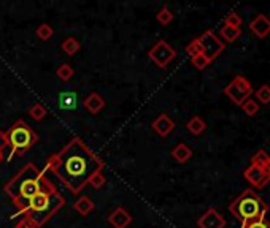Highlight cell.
I'll return each instance as SVG.
<instances>
[{
    "mask_svg": "<svg viewBox=\"0 0 270 228\" xmlns=\"http://www.w3.org/2000/svg\"><path fill=\"white\" fill-rule=\"evenodd\" d=\"M103 160L80 138H73L58 154L49 157L45 167L72 195L80 194L91 177L103 171Z\"/></svg>",
    "mask_w": 270,
    "mask_h": 228,
    "instance_id": "6da1fadb",
    "label": "cell"
},
{
    "mask_svg": "<svg viewBox=\"0 0 270 228\" xmlns=\"http://www.w3.org/2000/svg\"><path fill=\"white\" fill-rule=\"evenodd\" d=\"M43 176V171L35 163L29 162L5 184L6 195L11 198V201L19 214H24L29 201L40 192Z\"/></svg>",
    "mask_w": 270,
    "mask_h": 228,
    "instance_id": "7a4b0ae2",
    "label": "cell"
},
{
    "mask_svg": "<svg viewBox=\"0 0 270 228\" xmlns=\"http://www.w3.org/2000/svg\"><path fill=\"white\" fill-rule=\"evenodd\" d=\"M64 204H66V198L54 187V184L49 181L46 176H43L40 192L29 201L23 216L29 217L34 222L35 228H40L43 227Z\"/></svg>",
    "mask_w": 270,
    "mask_h": 228,
    "instance_id": "3957f363",
    "label": "cell"
},
{
    "mask_svg": "<svg viewBox=\"0 0 270 228\" xmlns=\"http://www.w3.org/2000/svg\"><path fill=\"white\" fill-rule=\"evenodd\" d=\"M231 214L236 219H238L241 224L250 222V220L266 217L269 211V204L262 200L254 190L248 189L234 200L229 206Z\"/></svg>",
    "mask_w": 270,
    "mask_h": 228,
    "instance_id": "277c9868",
    "label": "cell"
},
{
    "mask_svg": "<svg viewBox=\"0 0 270 228\" xmlns=\"http://www.w3.org/2000/svg\"><path fill=\"white\" fill-rule=\"evenodd\" d=\"M6 138H8V146L11 149L10 159L27 152L38 140L37 133L32 130L31 125L21 119L10 127V130L6 132Z\"/></svg>",
    "mask_w": 270,
    "mask_h": 228,
    "instance_id": "5b68a950",
    "label": "cell"
},
{
    "mask_svg": "<svg viewBox=\"0 0 270 228\" xmlns=\"http://www.w3.org/2000/svg\"><path fill=\"white\" fill-rule=\"evenodd\" d=\"M224 94L229 97L236 105H241L245 100L251 98L253 94V86L246 80L245 76H237L226 86Z\"/></svg>",
    "mask_w": 270,
    "mask_h": 228,
    "instance_id": "8992f818",
    "label": "cell"
},
{
    "mask_svg": "<svg viewBox=\"0 0 270 228\" xmlns=\"http://www.w3.org/2000/svg\"><path fill=\"white\" fill-rule=\"evenodd\" d=\"M148 57L158 65L159 68H166L170 62L176 57V51L169 45L167 41L159 40L156 45L148 51Z\"/></svg>",
    "mask_w": 270,
    "mask_h": 228,
    "instance_id": "52a82bcc",
    "label": "cell"
},
{
    "mask_svg": "<svg viewBox=\"0 0 270 228\" xmlns=\"http://www.w3.org/2000/svg\"><path fill=\"white\" fill-rule=\"evenodd\" d=\"M199 41H201V45H202L203 56L207 57L210 62L215 60L216 57L224 51V41L219 40L213 30L203 32L201 35V38H199Z\"/></svg>",
    "mask_w": 270,
    "mask_h": 228,
    "instance_id": "ba28073f",
    "label": "cell"
},
{
    "mask_svg": "<svg viewBox=\"0 0 270 228\" xmlns=\"http://www.w3.org/2000/svg\"><path fill=\"white\" fill-rule=\"evenodd\" d=\"M243 177H245V181L250 182L254 189H262L270 182L269 171L258 167V165H253V163L243 171Z\"/></svg>",
    "mask_w": 270,
    "mask_h": 228,
    "instance_id": "9c48e42d",
    "label": "cell"
},
{
    "mask_svg": "<svg viewBox=\"0 0 270 228\" xmlns=\"http://www.w3.org/2000/svg\"><path fill=\"white\" fill-rule=\"evenodd\" d=\"M226 224V219L215 208L207 209L197 220L199 228H224Z\"/></svg>",
    "mask_w": 270,
    "mask_h": 228,
    "instance_id": "30bf717a",
    "label": "cell"
},
{
    "mask_svg": "<svg viewBox=\"0 0 270 228\" xmlns=\"http://www.w3.org/2000/svg\"><path fill=\"white\" fill-rule=\"evenodd\" d=\"M151 127H153V130L159 135V137L166 138V137H169V135L173 132L175 122L172 120V117L167 116V114H159V116L153 120Z\"/></svg>",
    "mask_w": 270,
    "mask_h": 228,
    "instance_id": "8fae6325",
    "label": "cell"
},
{
    "mask_svg": "<svg viewBox=\"0 0 270 228\" xmlns=\"http://www.w3.org/2000/svg\"><path fill=\"white\" fill-rule=\"evenodd\" d=\"M250 30L258 38H266L270 33V19L266 16V14H258V16L250 23Z\"/></svg>",
    "mask_w": 270,
    "mask_h": 228,
    "instance_id": "7c38bea8",
    "label": "cell"
},
{
    "mask_svg": "<svg viewBox=\"0 0 270 228\" xmlns=\"http://www.w3.org/2000/svg\"><path fill=\"white\" fill-rule=\"evenodd\" d=\"M108 222L113 228H127L132 222V216L124 208H116L108 216Z\"/></svg>",
    "mask_w": 270,
    "mask_h": 228,
    "instance_id": "4fadbf2b",
    "label": "cell"
},
{
    "mask_svg": "<svg viewBox=\"0 0 270 228\" xmlns=\"http://www.w3.org/2000/svg\"><path fill=\"white\" fill-rule=\"evenodd\" d=\"M83 106H84V110H86L88 113L97 114L99 111H102L105 108V100L101 95H99L97 92H92V94H89L86 98H84Z\"/></svg>",
    "mask_w": 270,
    "mask_h": 228,
    "instance_id": "5bb4252c",
    "label": "cell"
},
{
    "mask_svg": "<svg viewBox=\"0 0 270 228\" xmlns=\"http://www.w3.org/2000/svg\"><path fill=\"white\" fill-rule=\"evenodd\" d=\"M58 103L62 111H73L78 106V95L75 92H61Z\"/></svg>",
    "mask_w": 270,
    "mask_h": 228,
    "instance_id": "9a60e30c",
    "label": "cell"
},
{
    "mask_svg": "<svg viewBox=\"0 0 270 228\" xmlns=\"http://www.w3.org/2000/svg\"><path fill=\"white\" fill-rule=\"evenodd\" d=\"M96 204L89 197H80L73 203V209L80 214V216H89V214L94 211Z\"/></svg>",
    "mask_w": 270,
    "mask_h": 228,
    "instance_id": "2e32d148",
    "label": "cell"
},
{
    "mask_svg": "<svg viewBox=\"0 0 270 228\" xmlns=\"http://www.w3.org/2000/svg\"><path fill=\"white\" fill-rule=\"evenodd\" d=\"M172 157L180 163H184L188 162L191 157H193V151H191V147L188 144H184V142H180V144H176L173 149H172Z\"/></svg>",
    "mask_w": 270,
    "mask_h": 228,
    "instance_id": "e0dca14e",
    "label": "cell"
},
{
    "mask_svg": "<svg viewBox=\"0 0 270 228\" xmlns=\"http://www.w3.org/2000/svg\"><path fill=\"white\" fill-rule=\"evenodd\" d=\"M219 35H221V38H224L226 43H234L241 35V28L240 27L223 26L221 30H219Z\"/></svg>",
    "mask_w": 270,
    "mask_h": 228,
    "instance_id": "ac0fdd59",
    "label": "cell"
},
{
    "mask_svg": "<svg viewBox=\"0 0 270 228\" xmlns=\"http://www.w3.org/2000/svg\"><path fill=\"white\" fill-rule=\"evenodd\" d=\"M251 163L253 165H258L261 168L267 170L270 173V155L264 151V149H259V151L251 157Z\"/></svg>",
    "mask_w": 270,
    "mask_h": 228,
    "instance_id": "d6986e66",
    "label": "cell"
},
{
    "mask_svg": "<svg viewBox=\"0 0 270 228\" xmlns=\"http://www.w3.org/2000/svg\"><path fill=\"white\" fill-rule=\"evenodd\" d=\"M186 128L188 130L193 133V135H201L205 132V128H207V125H205L203 122V119L202 117H199V116H194V117H191L188 120V124H186Z\"/></svg>",
    "mask_w": 270,
    "mask_h": 228,
    "instance_id": "ffe728a7",
    "label": "cell"
},
{
    "mask_svg": "<svg viewBox=\"0 0 270 228\" xmlns=\"http://www.w3.org/2000/svg\"><path fill=\"white\" fill-rule=\"evenodd\" d=\"M80 49H81V45L75 37H68L62 41V51L67 56H75Z\"/></svg>",
    "mask_w": 270,
    "mask_h": 228,
    "instance_id": "44dd1931",
    "label": "cell"
},
{
    "mask_svg": "<svg viewBox=\"0 0 270 228\" xmlns=\"http://www.w3.org/2000/svg\"><path fill=\"white\" fill-rule=\"evenodd\" d=\"M56 75H58L61 81H70V78L73 76V68L70 63H61L58 70H56Z\"/></svg>",
    "mask_w": 270,
    "mask_h": 228,
    "instance_id": "7402d4cb",
    "label": "cell"
},
{
    "mask_svg": "<svg viewBox=\"0 0 270 228\" xmlns=\"http://www.w3.org/2000/svg\"><path fill=\"white\" fill-rule=\"evenodd\" d=\"M48 114L46 108L41 103H35L32 105L31 108H29V116L34 119V120H41V119H45V116Z\"/></svg>",
    "mask_w": 270,
    "mask_h": 228,
    "instance_id": "603a6c76",
    "label": "cell"
},
{
    "mask_svg": "<svg viewBox=\"0 0 270 228\" xmlns=\"http://www.w3.org/2000/svg\"><path fill=\"white\" fill-rule=\"evenodd\" d=\"M240 106H241V110H243V113L246 114V116H256V113L259 111L258 102H254V100H251V98L245 100V102L241 103Z\"/></svg>",
    "mask_w": 270,
    "mask_h": 228,
    "instance_id": "cb8c5ba5",
    "label": "cell"
},
{
    "mask_svg": "<svg viewBox=\"0 0 270 228\" xmlns=\"http://www.w3.org/2000/svg\"><path fill=\"white\" fill-rule=\"evenodd\" d=\"M156 19H158V23L161 26H167L170 24L173 21V13L170 11L167 6H164V8H161L159 13H158V16H156Z\"/></svg>",
    "mask_w": 270,
    "mask_h": 228,
    "instance_id": "d4e9b609",
    "label": "cell"
},
{
    "mask_svg": "<svg viewBox=\"0 0 270 228\" xmlns=\"http://www.w3.org/2000/svg\"><path fill=\"white\" fill-rule=\"evenodd\" d=\"M256 98H258V102H262L264 105L270 103V86L262 84L261 87L256 90Z\"/></svg>",
    "mask_w": 270,
    "mask_h": 228,
    "instance_id": "484cf974",
    "label": "cell"
},
{
    "mask_svg": "<svg viewBox=\"0 0 270 228\" xmlns=\"http://www.w3.org/2000/svg\"><path fill=\"white\" fill-rule=\"evenodd\" d=\"M54 35V30H53V27L49 26V24H41L38 26L37 28V37L40 40H43V41H48L49 38H51Z\"/></svg>",
    "mask_w": 270,
    "mask_h": 228,
    "instance_id": "4316f807",
    "label": "cell"
},
{
    "mask_svg": "<svg viewBox=\"0 0 270 228\" xmlns=\"http://www.w3.org/2000/svg\"><path fill=\"white\" fill-rule=\"evenodd\" d=\"M240 228H270V222L266 217H262V219H256V220H250V222L241 224Z\"/></svg>",
    "mask_w": 270,
    "mask_h": 228,
    "instance_id": "83f0119b",
    "label": "cell"
},
{
    "mask_svg": "<svg viewBox=\"0 0 270 228\" xmlns=\"http://www.w3.org/2000/svg\"><path fill=\"white\" fill-rule=\"evenodd\" d=\"M186 53L191 56V59H193V57H196V56H199V54H203L202 45H201V41H199V38L197 40H193V41L189 43V45L186 46Z\"/></svg>",
    "mask_w": 270,
    "mask_h": 228,
    "instance_id": "f1b7e54d",
    "label": "cell"
},
{
    "mask_svg": "<svg viewBox=\"0 0 270 228\" xmlns=\"http://www.w3.org/2000/svg\"><path fill=\"white\" fill-rule=\"evenodd\" d=\"M105 182H106V179H105L103 171H101V173H96V174L89 179L91 187H94V189H101V187H103Z\"/></svg>",
    "mask_w": 270,
    "mask_h": 228,
    "instance_id": "f546056e",
    "label": "cell"
},
{
    "mask_svg": "<svg viewBox=\"0 0 270 228\" xmlns=\"http://www.w3.org/2000/svg\"><path fill=\"white\" fill-rule=\"evenodd\" d=\"M191 62H193V65H194L197 70H203V68L210 63V60H208L203 54H199V56L193 57V59H191Z\"/></svg>",
    "mask_w": 270,
    "mask_h": 228,
    "instance_id": "4dcf8cb0",
    "label": "cell"
},
{
    "mask_svg": "<svg viewBox=\"0 0 270 228\" xmlns=\"http://www.w3.org/2000/svg\"><path fill=\"white\" fill-rule=\"evenodd\" d=\"M224 26H231V27H240L241 26V18L237 13H229L224 19Z\"/></svg>",
    "mask_w": 270,
    "mask_h": 228,
    "instance_id": "1f68e13d",
    "label": "cell"
},
{
    "mask_svg": "<svg viewBox=\"0 0 270 228\" xmlns=\"http://www.w3.org/2000/svg\"><path fill=\"white\" fill-rule=\"evenodd\" d=\"M15 228H35V225H34V222H32L29 217L23 216V219H21L19 222L15 225Z\"/></svg>",
    "mask_w": 270,
    "mask_h": 228,
    "instance_id": "d6a6232c",
    "label": "cell"
},
{
    "mask_svg": "<svg viewBox=\"0 0 270 228\" xmlns=\"http://www.w3.org/2000/svg\"><path fill=\"white\" fill-rule=\"evenodd\" d=\"M6 146H8V138H6V133L0 130V154H3Z\"/></svg>",
    "mask_w": 270,
    "mask_h": 228,
    "instance_id": "836d02e7",
    "label": "cell"
},
{
    "mask_svg": "<svg viewBox=\"0 0 270 228\" xmlns=\"http://www.w3.org/2000/svg\"><path fill=\"white\" fill-rule=\"evenodd\" d=\"M2 159H3V154H0V162H2Z\"/></svg>",
    "mask_w": 270,
    "mask_h": 228,
    "instance_id": "e575fe53",
    "label": "cell"
}]
</instances>
